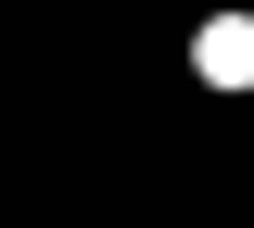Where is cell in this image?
Segmentation results:
<instances>
[{"label":"cell","instance_id":"6da1fadb","mask_svg":"<svg viewBox=\"0 0 254 228\" xmlns=\"http://www.w3.org/2000/svg\"><path fill=\"white\" fill-rule=\"evenodd\" d=\"M190 64L216 76V89H242V76H254V26H242V13H216V26H203V51H190Z\"/></svg>","mask_w":254,"mask_h":228}]
</instances>
